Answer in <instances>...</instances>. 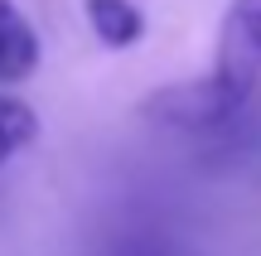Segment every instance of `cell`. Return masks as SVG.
<instances>
[{"mask_svg":"<svg viewBox=\"0 0 261 256\" xmlns=\"http://www.w3.org/2000/svg\"><path fill=\"white\" fill-rule=\"evenodd\" d=\"M261 68L242 63V58L218 53V68L208 77H189V82H165L160 92L145 97L140 111L160 126H179V131H213L227 126L232 116H242V106L252 102Z\"/></svg>","mask_w":261,"mask_h":256,"instance_id":"cell-1","label":"cell"},{"mask_svg":"<svg viewBox=\"0 0 261 256\" xmlns=\"http://www.w3.org/2000/svg\"><path fill=\"white\" fill-rule=\"evenodd\" d=\"M39 29L15 0H0V87H15L24 82L29 73L39 68Z\"/></svg>","mask_w":261,"mask_h":256,"instance_id":"cell-2","label":"cell"},{"mask_svg":"<svg viewBox=\"0 0 261 256\" xmlns=\"http://www.w3.org/2000/svg\"><path fill=\"white\" fill-rule=\"evenodd\" d=\"M83 15L107 48H130L145 39V10L136 0H83Z\"/></svg>","mask_w":261,"mask_h":256,"instance_id":"cell-3","label":"cell"},{"mask_svg":"<svg viewBox=\"0 0 261 256\" xmlns=\"http://www.w3.org/2000/svg\"><path fill=\"white\" fill-rule=\"evenodd\" d=\"M218 53L242 58L261 68V0H232L223 15V48Z\"/></svg>","mask_w":261,"mask_h":256,"instance_id":"cell-4","label":"cell"},{"mask_svg":"<svg viewBox=\"0 0 261 256\" xmlns=\"http://www.w3.org/2000/svg\"><path fill=\"white\" fill-rule=\"evenodd\" d=\"M34 140H39V111L24 97L0 92V169H5L19 150H29Z\"/></svg>","mask_w":261,"mask_h":256,"instance_id":"cell-5","label":"cell"}]
</instances>
